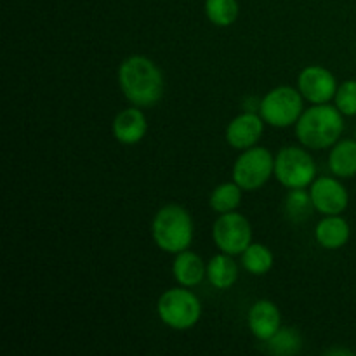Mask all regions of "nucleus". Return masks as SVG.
<instances>
[{"mask_svg": "<svg viewBox=\"0 0 356 356\" xmlns=\"http://www.w3.org/2000/svg\"><path fill=\"white\" fill-rule=\"evenodd\" d=\"M302 339L299 332L291 327H280L277 334L268 341V350L270 353L278 356H291L298 355L301 351Z\"/></svg>", "mask_w": 356, "mask_h": 356, "instance_id": "obj_21", "label": "nucleus"}, {"mask_svg": "<svg viewBox=\"0 0 356 356\" xmlns=\"http://www.w3.org/2000/svg\"><path fill=\"white\" fill-rule=\"evenodd\" d=\"M313 209L315 205L305 188H296V190L289 191L287 198H285V214L289 219H292L294 222L305 221L312 216Z\"/></svg>", "mask_w": 356, "mask_h": 356, "instance_id": "obj_22", "label": "nucleus"}, {"mask_svg": "<svg viewBox=\"0 0 356 356\" xmlns=\"http://www.w3.org/2000/svg\"><path fill=\"white\" fill-rule=\"evenodd\" d=\"M263 117L259 113L245 111V113L238 115V117H235L229 122L228 129H226V141H228L232 148L243 152V149L256 146V143L263 136Z\"/></svg>", "mask_w": 356, "mask_h": 356, "instance_id": "obj_11", "label": "nucleus"}, {"mask_svg": "<svg viewBox=\"0 0 356 356\" xmlns=\"http://www.w3.org/2000/svg\"><path fill=\"white\" fill-rule=\"evenodd\" d=\"M247 322H249V329L254 334V337L263 341V343H268L282 327L280 309L268 299H261L252 305Z\"/></svg>", "mask_w": 356, "mask_h": 356, "instance_id": "obj_12", "label": "nucleus"}, {"mask_svg": "<svg viewBox=\"0 0 356 356\" xmlns=\"http://www.w3.org/2000/svg\"><path fill=\"white\" fill-rule=\"evenodd\" d=\"M329 169L343 179L356 176V139H344L334 145L329 155Z\"/></svg>", "mask_w": 356, "mask_h": 356, "instance_id": "obj_16", "label": "nucleus"}, {"mask_svg": "<svg viewBox=\"0 0 356 356\" xmlns=\"http://www.w3.org/2000/svg\"><path fill=\"white\" fill-rule=\"evenodd\" d=\"M351 235V228L344 218L337 216H327L316 225L315 238L320 247L327 250L343 249L348 243Z\"/></svg>", "mask_w": 356, "mask_h": 356, "instance_id": "obj_14", "label": "nucleus"}, {"mask_svg": "<svg viewBox=\"0 0 356 356\" xmlns=\"http://www.w3.org/2000/svg\"><path fill=\"white\" fill-rule=\"evenodd\" d=\"M334 106L346 117L356 115V80H346L337 87Z\"/></svg>", "mask_w": 356, "mask_h": 356, "instance_id": "obj_23", "label": "nucleus"}, {"mask_svg": "<svg viewBox=\"0 0 356 356\" xmlns=\"http://www.w3.org/2000/svg\"><path fill=\"white\" fill-rule=\"evenodd\" d=\"M172 273L177 284L190 289L200 285L202 280L207 277V266L198 254L183 250V252L176 254V259L172 263Z\"/></svg>", "mask_w": 356, "mask_h": 356, "instance_id": "obj_15", "label": "nucleus"}, {"mask_svg": "<svg viewBox=\"0 0 356 356\" xmlns=\"http://www.w3.org/2000/svg\"><path fill=\"white\" fill-rule=\"evenodd\" d=\"M327 355H353L351 353V351H348V350H332V351H329V353Z\"/></svg>", "mask_w": 356, "mask_h": 356, "instance_id": "obj_24", "label": "nucleus"}, {"mask_svg": "<svg viewBox=\"0 0 356 356\" xmlns=\"http://www.w3.org/2000/svg\"><path fill=\"white\" fill-rule=\"evenodd\" d=\"M275 176V159L266 148L243 149L233 165V181L245 191L263 188Z\"/></svg>", "mask_w": 356, "mask_h": 356, "instance_id": "obj_7", "label": "nucleus"}, {"mask_svg": "<svg viewBox=\"0 0 356 356\" xmlns=\"http://www.w3.org/2000/svg\"><path fill=\"white\" fill-rule=\"evenodd\" d=\"M212 238L221 252L238 256L252 243V226L245 216L236 211L226 212L214 222Z\"/></svg>", "mask_w": 356, "mask_h": 356, "instance_id": "obj_8", "label": "nucleus"}, {"mask_svg": "<svg viewBox=\"0 0 356 356\" xmlns=\"http://www.w3.org/2000/svg\"><path fill=\"white\" fill-rule=\"evenodd\" d=\"M275 177L289 190L306 188L316 179V163L306 149L285 146L275 156Z\"/></svg>", "mask_w": 356, "mask_h": 356, "instance_id": "obj_6", "label": "nucleus"}, {"mask_svg": "<svg viewBox=\"0 0 356 356\" xmlns=\"http://www.w3.org/2000/svg\"><path fill=\"white\" fill-rule=\"evenodd\" d=\"M337 80L330 70L323 66H306L298 76V89L312 104H325L337 92Z\"/></svg>", "mask_w": 356, "mask_h": 356, "instance_id": "obj_9", "label": "nucleus"}, {"mask_svg": "<svg viewBox=\"0 0 356 356\" xmlns=\"http://www.w3.org/2000/svg\"><path fill=\"white\" fill-rule=\"evenodd\" d=\"M242 264L249 273L261 277L273 268V254L263 243H250L242 252Z\"/></svg>", "mask_w": 356, "mask_h": 356, "instance_id": "obj_19", "label": "nucleus"}, {"mask_svg": "<svg viewBox=\"0 0 356 356\" xmlns=\"http://www.w3.org/2000/svg\"><path fill=\"white\" fill-rule=\"evenodd\" d=\"M118 86L131 104L152 108L163 96V75L146 56H131L118 68Z\"/></svg>", "mask_w": 356, "mask_h": 356, "instance_id": "obj_1", "label": "nucleus"}, {"mask_svg": "<svg viewBox=\"0 0 356 356\" xmlns=\"http://www.w3.org/2000/svg\"><path fill=\"white\" fill-rule=\"evenodd\" d=\"M152 235L159 249L179 254L193 242V221L190 212L177 204H167L153 218Z\"/></svg>", "mask_w": 356, "mask_h": 356, "instance_id": "obj_3", "label": "nucleus"}, {"mask_svg": "<svg viewBox=\"0 0 356 356\" xmlns=\"http://www.w3.org/2000/svg\"><path fill=\"white\" fill-rule=\"evenodd\" d=\"M309 197H312L315 211L322 212L325 216L343 214L350 204V195L346 188L334 177H318L312 183L309 188Z\"/></svg>", "mask_w": 356, "mask_h": 356, "instance_id": "obj_10", "label": "nucleus"}, {"mask_svg": "<svg viewBox=\"0 0 356 356\" xmlns=\"http://www.w3.org/2000/svg\"><path fill=\"white\" fill-rule=\"evenodd\" d=\"M242 188L233 181V183H222L212 190L211 197H209V205L212 211L218 214H226V212H233L238 209L240 202H242Z\"/></svg>", "mask_w": 356, "mask_h": 356, "instance_id": "obj_18", "label": "nucleus"}, {"mask_svg": "<svg viewBox=\"0 0 356 356\" xmlns=\"http://www.w3.org/2000/svg\"><path fill=\"white\" fill-rule=\"evenodd\" d=\"M238 13L236 0H205V14L216 26H232L238 17Z\"/></svg>", "mask_w": 356, "mask_h": 356, "instance_id": "obj_20", "label": "nucleus"}, {"mask_svg": "<svg viewBox=\"0 0 356 356\" xmlns=\"http://www.w3.org/2000/svg\"><path fill=\"white\" fill-rule=\"evenodd\" d=\"M160 320L174 330H188L198 323L202 305L188 287H174L163 292L156 302Z\"/></svg>", "mask_w": 356, "mask_h": 356, "instance_id": "obj_4", "label": "nucleus"}, {"mask_svg": "<svg viewBox=\"0 0 356 356\" xmlns=\"http://www.w3.org/2000/svg\"><path fill=\"white\" fill-rule=\"evenodd\" d=\"M115 139L122 145H136L141 141L148 131V122H146L145 113L141 108L132 106L125 108L115 117L113 125H111Z\"/></svg>", "mask_w": 356, "mask_h": 356, "instance_id": "obj_13", "label": "nucleus"}, {"mask_svg": "<svg viewBox=\"0 0 356 356\" xmlns=\"http://www.w3.org/2000/svg\"><path fill=\"white\" fill-rule=\"evenodd\" d=\"M207 278L212 287L219 291H226L235 285L238 280V266L229 254H218L207 264Z\"/></svg>", "mask_w": 356, "mask_h": 356, "instance_id": "obj_17", "label": "nucleus"}, {"mask_svg": "<svg viewBox=\"0 0 356 356\" xmlns=\"http://www.w3.org/2000/svg\"><path fill=\"white\" fill-rule=\"evenodd\" d=\"M302 103H305V97L299 92V89L296 90L289 86L275 87L261 101L259 115L263 117L264 124L271 127H291L298 124L299 117L305 111Z\"/></svg>", "mask_w": 356, "mask_h": 356, "instance_id": "obj_5", "label": "nucleus"}, {"mask_svg": "<svg viewBox=\"0 0 356 356\" xmlns=\"http://www.w3.org/2000/svg\"><path fill=\"white\" fill-rule=\"evenodd\" d=\"M344 131L343 113L336 106L313 104L302 111L296 124V136L305 148L323 149L330 148L339 141Z\"/></svg>", "mask_w": 356, "mask_h": 356, "instance_id": "obj_2", "label": "nucleus"}]
</instances>
